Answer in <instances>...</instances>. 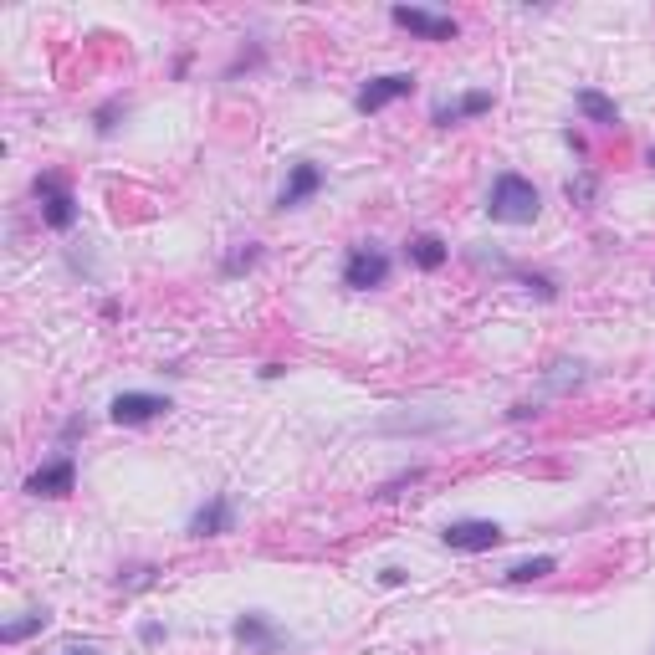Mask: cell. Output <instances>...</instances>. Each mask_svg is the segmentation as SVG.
<instances>
[{"mask_svg":"<svg viewBox=\"0 0 655 655\" xmlns=\"http://www.w3.org/2000/svg\"><path fill=\"white\" fill-rule=\"evenodd\" d=\"M36 630H47V609H36V615H26V620L6 625V630H0V640L16 645V640H26V635H36Z\"/></svg>","mask_w":655,"mask_h":655,"instance_id":"16","label":"cell"},{"mask_svg":"<svg viewBox=\"0 0 655 655\" xmlns=\"http://www.w3.org/2000/svg\"><path fill=\"white\" fill-rule=\"evenodd\" d=\"M236 640H246V645L261 650V655L277 650V635H272V625L261 620V615H241V620H236Z\"/></svg>","mask_w":655,"mask_h":655,"instance_id":"12","label":"cell"},{"mask_svg":"<svg viewBox=\"0 0 655 655\" xmlns=\"http://www.w3.org/2000/svg\"><path fill=\"white\" fill-rule=\"evenodd\" d=\"M36 190L47 195V210H41V215H47V226H52V231H67V226L77 221V205H72V195L62 190V180H52V174H47Z\"/></svg>","mask_w":655,"mask_h":655,"instance_id":"8","label":"cell"},{"mask_svg":"<svg viewBox=\"0 0 655 655\" xmlns=\"http://www.w3.org/2000/svg\"><path fill=\"white\" fill-rule=\"evenodd\" d=\"M579 113L594 118V123H620V108L609 103L604 93H594V87H579Z\"/></svg>","mask_w":655,"mask_h":655,"instance_id":"14","label":"cell"},{"mask_svg":"<svg viewBox=\"0 0 655 655\" xmlns=\"http://www.w3.org/2000/svg\"><path fill=\"white\" fill-rule=\"evenodd\" d=\"M650 164H655V154H650Z\"/></svg>","mask_w":655,"mask_h":655,"instance_id":"18","label":"cell"},{"mask_svg":"<svg viewBox=\"0 0 655 655\" xmlns=\"http://www.w3.org/2000/svg\"><path fill=\"white\" fill-rule=\"evenodd\" d=\"M441 538H446V548H456V553H487V548L502 543V528H497L492 517H461V522H451Z\"/></svg>","mask_w":655,"mask_h":655,"instance_id":"2","label":"cell"},{"mask_svg":"<svg viewBox=\"0 0 655 655\" xmlns=\"http://www.w3.org/2000/svg\"><path fill=\"white\" fill-rule=\"evenodd\" d=\"M67 655H93V650H67Z\"/></svg>","mask_w":655,"mask_h":655,"instance_id":"17","label":"cell"},{"mask_svg":"<svg viewBox=\"0 0 655 655\" xmlns=\"http://www.w3.org/2000/svg\"><path fill=\"white\" fill-rule=\"evenodd\" d=\"M487 210H492V221H502V226H533L538 221V190L522 180V174H502V180L492 185Z\"/></svg>","mask_w":655,"mask_h":655,"instance_id":"1","label":"cell"},{"mask_svg":"<svg viewBox=\"0 0 655 655\" xmlns=\"http://www.w3.org/2000/svg\"><path fill=\"white\" fill-rule=\"evenodd\" d=\"M384 277H389V256H384V251H369V246L348 251V267H343V282H348V287L369 292V287H379Z\"/></svg>","mask_w":655,"mask_h":655,"instance_id":"3","label":"cell"},{"mask_svg":"<svg viewBox=\"0 0 655 655\" xmlns=\"http://www.w3.org/2000/svg\"><path fill=\"white\" fill-rule=\"evenodd\" d=\"M410 87H415L410 72H389V77H374L354 103H359V113H379V108H389L395 98H410Z\"/></svg>","mask_w":655,"mask_h":655,"instance_id":"4","label":"cell"},{"mask_svg":"<svg viewBox=\"0 0 655 655\" xmlns=\"http://www.w3.org/2000/svg\"><path fill=\"white\" fill-rule=\"evenodd\" d=\"M72 482H77V471H72V461L62 456V461H52V466H41L31 482H26V492H31V497H62V492H72Z\"/></svg>","mask_w":655,"mask_h":655,"instance_id":"7","label":"cell"},{"mask_svg":"<svg viewBox=\"0 0 655 655\" xmlns=\"http://www.w3.org/2000/svg\"><path fill=\"white\" fill-rule=\"evenodd\" d=\"M446 256H451V251H446L441 236H415V241H410V261H415V267H425V272H435Z\"/></svg>","mask_w":655,"mask_h":655,"instance_id":"13","label":"cell"},{"mask_svg":"<svg viewBox=\"0 0 655 655\" xmlns=\"http://www.w3.org/2000/svg\"><path fill=\"white\" fill-rule=\"evenodd\" d=\"M487 108H492V93H466L461 103L435 108V123H441V128H451V123H461V118H476V113H487Z\"/></svg>","mask_w":655,"mask_h":655,"instance_id":"11","label":"cell"},{"mask_svg":"<svg viewBox=\"0 0 655 655\" xmlns=\"http://www.w3.org/2000/svg\"><path fill=\"white\" fill-rule=\"evenodd\" d=\"M164 410H169V400L139 395V389H128V395L113 400V420H118V425H144V420H154V415H164Z\"/></svg>","mask_w":655,"mask_h":655,"instance_id":"6","label":"cell"},{"mask_svg":"<svg viewBox=\"0 0 655 655\" xmlns=\"http://www.w3.org/2000/svg\"><path fill=\"white\" fill-rule=\"evenodd\" d=\"M318 185H323V174H318V164H292V174H287V185H282V210H297L308 195H318Z\"/></svg>","mask_w":655,"mask_h":655,"instance_id":"9","label":"cell"},{"mask_svg":"<svg viewBox=\"0 0 655 655\" xmlns=\"http://www.w3.org/2000/svg\"><path fill=\"white\" fill-rule=\"evenodd\" d=\"M231 528V502L226 497H210L195 517H190V533L195 538H215V533H226Z\"/></svg>","mask_w":655,"mask_h":655,"instance_id":"10","label":"cell"},{"mask_svg":"<svg viewBox=\"0 0 655 655\" xmlns=\"http://www.w3.org/2000/svg\"><path fill=\"white\" fill-rule=\"evenodd\" d=\"M395 26H405L410 36H425V41H451L456 36L451 16H435V11H420V6H395Z\"/></svg>","mask_w":655,"mask_h":655,"instance_id":"5","label":"cell"},{"mask_svg":"<svg viewBox=\"0 0 655 655\" xmlns=\"http://www.w3.org/2000/svg\"><path fill=\"white\" fill-rule=\"evenodd\" d=\"M543 574H553V558H548V553H543V558H528V563H512V569H507L512 584H533V579H543Z\"/></svg>","mask_w":655,"mask_h":655,"instance_id":"15","label":"cell"}]
</instances>
